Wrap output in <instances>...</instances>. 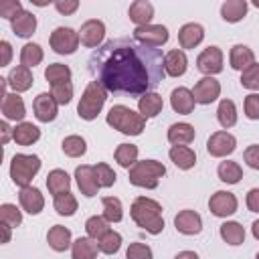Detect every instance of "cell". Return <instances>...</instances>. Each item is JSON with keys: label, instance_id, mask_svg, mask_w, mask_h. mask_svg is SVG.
Listing matches in <instances>:
<instances>
[{"label": "cell", "instance_id": "60", "mask_svg": "<svg viewBox=\"0 0 259 259\" xmlns=\"http://www.w3.org/2000/svg\"><path fill=\"white\" fill-rule=\"evenodd\" d=\"M253 4H255V6H259V0H255V2H253Z\"/></svg>", "mask_w": 259, "mask_h": 259}, {"label": "cell", "instance_id": "22", "mask_svg": "<svg viewBox=\"0 0 259 259\" xmlns=\"http://www.w3.org/2000/svg\"><path fill=\"white\" fill-rule=\"evenodd\" d=\"M204 38V30L196 22H188L178 30V42L182 49H194Z\"/></svg>", "mask_w": 259, "mask_h": 259}, {"label": "cell", "instance_id": "56", "mask_svg": "<svg viewBox=\"0 0 259 259\" xmlns=\"http://www.w3.org/2000/svg\"><path fill=\"white\" fill-rule=\"evenodd\" d=\"M0 130H2V144H8L10 136H14V130H10V125H8L6 121L0 123Z\"/></svg>", "mask_w": 259, "mask_h": 259}, {"label": "cell", "instance_id": "38", "mask_svg": "<svg viewBox=\"0 0 259 259\" xmlns=\"http://www.w3.org/2000/svg\"><path fill=\"white\" fill-rule=\"evenodd\" d=\"M115 162L123 168H132L138 162V146L134 144H119L115 150Z\"/></svg>", "mask_w": 259, "mask_h": 259}, {"label": "cell", "instance_id": "8", "mask_svg": "<svg viewBox=\"0 0 259 259\" xmlns=\"http://www.w3.org/2000/svg\"><path fill=\"white\" fill-rule=\"evenodd\" d=\"M134 38L146 47H162L168 40V28L162 24H146V26H136Z\"/></svg>", "mask_w": 259, "mask_h": 259}, {"label": "cell", "instance_id": "55", "mask_svg": "<svg viewBox=\"0 0 259 259\" xmlns=\"http://www.w3.org/2000/svg\"><path fill=\"white\" fill-rule=\"evenodd\" d=\"M0 51H2V67H6L8 63H10V57H12V47H10V42L8 40H2L0 42Z\"/></svg>", "mask_w": 259, "mask_h": 259}, {"label": "cell", "instance_id": "12", "mask_svg": "<svg viewBox=\"0 0 259 259\" xmlns=\"http://www.w3.org/2000/svg\"><path fill=\"white\" fill-rule=\"evenodd\" d=\"M75 178H77V186L81 190V194L85 196H95L97 190L101 188L99 182H97V174H95V166H89V164H83L75 170Z\"/></svg>", "mask_w": 259, "mask_h": 259}, {"label": "cell", "instance_id": "47", "mask_svg": "<svg viewBox=\"0 0 259 259\" xmlns=\"http://www.w3.org/2000/svg\"><path fill=\"white\" fill-rule=\"evenodd\" d=\"M51 95L55 97V101H57L59 105H67V103L71 101V97H73V85H71V81H65V83H57V85H53Z\"/></svg>", "mask_w": 259, "mask_h": 259}, {"label": "cell", "instance_id": "9", "mask_svg": "<svg viewBox=\"0 0 259 259\" xmlns=\"http://www.w3.org/2000/svg\"><path fill=\"white\" fill-rule=\"evenodd\" d=\"M235 148H237V140H235V136L229 134V132H214V134L208 138V142H206V150H208V154L214 156V158L229 156V154L235 152Z\"/></svg>", "mask_w": 259, "mask_h": 259}, {"label": "cell", "instance_id": "28", "mask_svg": "<svg viewBox=\"0 0 259 259\" xmlns=\"http://www.w3.org/2000/svg\"><path fill=\"white\" fill-rule=\"evenodd\" d=\"M47 241L55 251H65L71 245V231L63 225H55L47 233Z\"/></svg>", "mask_w": 259, "mask_h": 259}, {"label": "cell", "instance_id": "57", "mask_svg": "<svg viewBox=\"0 0 259 259\" xmlns=\"http://www.w3.org/2000/svg\"><path fill=\"white\" fill-rule=\"evenodd\" d=\"M174 259H198V255L194 251H180Z\"/></svg>", "mask_w": 259, "mask_h": 259}, {"label": "cell", "instance_id": "3", "mask_svg": "<svg viewBox=\"0 0 259 259\" xmlns=\"http://www.w3.org/2000/svg\"><path fill=\"white\" fill-rule=\"evenodd\" d=\"M107 123L127 136H140L146 127V117L142 113H136L134 109L125 105H113L107 113Z\"/></svg>", "mask_w": 259, "mask_h": 259}, {"label": "cell", "instance_id": "44", "mask_svg": "<svg viewBox=\"0 0 259 259\" xmlns=\"http://www.w3.org/2000/svg\"><path fill=\"white\" fill-rule=\"evenodd\" d=\"M85 150H87V146H85V140H83L81 136H67V138L63 140V152H65L67 156H71V158L83 156Z\"/></svg>", "mask_w": 259, "mask_h": 259}, {"label": "cell", "instance_id": "4", "mask_svg": "<svg viewBox=\"0 0 259 259\" xmlns=\"http://www.w3.org/2000/svg\"><path fill=\"white\" fill-rule=\"evenodd\" d=\"M166 174V166L156 160H142L130 168V182L140 188H156L158 180Z\"/></svg>", "mask_w": 259, "mask_h": 259}, {"label": "cell", "instance_id": "31", "mask_svg": "<svg viewBox=\"0 0 259 259\" xmlns=\"http://www.w3.org/2000/svg\"><path fill=\"white\" fill-rule=\"evenodd\" d=\"M168 154H170V160L182 170H188L196 164V154L188 146H172Z\"/></svg>", "mask_w": 259, "mask_h": 259}, {"label": "cell", "instance_id": "51", "mask_svg": "<svg viewBox=\"0 0 259 259\" xmlns=\"http://www.w3.org/2000/svg\"><path fill=\"white\" fill-rule=\"evenodd\" d=\"M245 115L249 119H259V93H251L245 97Z\"/></svg>", "mask_w": 259, "mask_h": 259}, {"label": "cell", "instance_id": "49", "mask_svg": "<svg viewBox=\"0 0 259 259\" xmlns=\"http://www.w3.org/2000/svg\"><path fill=\"white\" fill-rule=\"evenodd\" d=\"M125 259H152V249L144 243H132L125 251Z\"/></svg>", "mask_w": 259, "mask_h": 259}, {"label": "cell", "instance_id": "26", "mask_svg": "<svg viewBox=\"0 0 259 259\" xmlns=\"http://www.w3.org/2000/svg\"><path fill=\"white\" fill-rule=\"evenodd\" d=\"M10 22H12V30H14L18 36H22V38L30 36V34L36 30V18H34V14H30V12H26V10H20Z\"/></svg>", "mask_w": 259, "mask_h": 259}, {"label": "cell", "instance_id": "37", "mask_svg": "<svg viewBox=\"0 0 259 259\" xmlns=\"http://www.w3.org/2000/svg\"><path fill=\"white\" fill-rule=\"evenodd\" d=\"M103 219L107 223H119L123 219V210H121V200L115 196H103Z\"/></svg>", "mask_w": 259, "mask_h": 259}, {"label": "cell", "instance_id": "5", "mask_svg": "<svg viewBox=\"0 0 259 259\" xmlns=\"http://www.w3.org/2000/svg\"><path fill=\"white\" fill-rule=\"evenodd\" d=\"M105 99H107L105 87L99 85L97 81H91V83L85 87V91H83V95H81V101H79V105H77L79 117H81V119H87V121H89V119H95L97 113L101 111Z\"/></svg>", "mask_w": 259, "mask_h": 259}, {"label": "cell", "instance_id": "46", "mask_svg": "<svg viewBox=\"0 0 259 259\" xmlns=\"http://www.w3.org/2000/svg\"><path fill=\"white\" fill-rule=\"evenodd\" d=\"M241 85L245 89L251 91H259V63H253L251 67H247L241 75Z\"/></svg>", "mask_w": 259, "mask_h": 259}, {"label": "cell", "instance_id": "18", "mask_svg": "<svg viewBox=\"0 0 259 259\" xmlns=\"http://www.w3.org/2000/svg\"><path fill=\"white\" fill-rule=\"evenodd\" d=\"M194 103H196V101H194V95H192V91L186 89V87H178V89H174L172 95H170V105H172V109H174L176 113H182V115L192 113Z\"/></svg>", "mask_w": 259, "mask_h": 259}, {"label": "cell", "instance_id": "48", "mask_svg": "<svg viewBox=\"0 0 259 259\" xmlns=\"http://www.w3.org/2000/svg\"><path fill=\"white\" fill-rule=\"evenodd\" d=\"M95 174H97V182H99V186H103V188H107V186H113L115 184V172L105 164V162H99L97 166H95Z\"/></svg>", "mask_w": 259, "mask_h": 259}, {"label": "cell", "instance_id": "40", "mask_svg": "<svg viewBox=\"0 0 259 259\" xmlns=\"http://www.w3.org/2000/svg\"><path fill=\"white\" fill-rule=\"evenodd\" d=\"M40 61H42V49L34 42H26L20 51V63L30 69V67H36Z\"/></svg>", "mask_w": 259, "mask_h": 259}, {"label": "cell", "instance_id": "43", "mask_svg": "<svg viewBox=\"0 0 259 259\" xmlns=\"http://www.w3.org/2000/svg\"><path fill=\"white\" fill-rule=\"evenodd\" d=\"M97 243H99V251H101V253L113 255V253H117L119 247H121V235L115 233V231H107Z\"/></svg>", "mask_w": 259, "mask_h": 259}, {"label": "cell", "instance_id": "24", "mask_svg": "<svg viewBox=\"0 0 259 259\" xmlns=\"http://www.w3.org/2000/svg\"><path fill=\"white\" fill-rule=\"evenodd\" d=\"M127 14H130L132 22H136L138 26H146V24H150V20L154 16V6L148 0H136V2H132Z\"/></svg>", "mask_w": 259, "mask_h": 259}, {"label": "cell", "instance_id": "33", "mask_svg": "<svg viewBox=\"0 0 259 259\" xmlns=\"http://www.w3.org/2000/svg\"><path fill=\"white\" fill-rule=\"evenodd\" d=\"M138 107H140V113L144 117H156L162 111L164 101H162V97L158 93H146L144 97H140Z\"/></svg>", "mask_w": 259, "mask_h": 259}, {"label": "cell", "instance_id": "21", "mask_svg": "<svg viewBox=\"0 0 259 259\" xmlns=\"http://www.w3.org/2000/svg\"><path fill=\"white\" fill-rule=\"evenodd\" d=\"M97 253H99V243L91 237H79L71 245L73 259H95Z\"/></svg>", "mask_w": 259, "mask_h": 259}, {"label": "cell", "instance_id": "45", "mask_svg": "<svg viewBox=\"0 0 259 259\" xmlns=\"http://www.w3.org/2000/svg\"><path fill=\"white\" fill-rule=\"evenodd\" d=\"M0 221H2V225H8L12 229V227H18L22 223V214L16 208V204L6 202V204L0 206Z\"/></svg>", "mask_w": 259, "mask_h": 259}, {"label": "cell", "instance_id": "20", "mask_svg": "<svg viewBox=\"0 0 259 259\" xmlns=\"http://www.w3.org/2000/svg\"><path fill=\"white\" fill-rule=\"evenodd\" d=\"M2 113L6 119H24L26 109H24V101L18 93H6L2 97Z\"/></svg>", "mask_w": 259, "mask_h": 259}, {"label": "cell", "instance_id": "15", "mask_svg": "<svg viewBox=\"0 0 259 259\" xmlns=\"http://www.w3.org/2000/svg\"><path fill=\"white\" fill-rule=\"evenodd\" d=\"M103 36H105V24L97 18H91V20L83 22V26L79 30V38L85 47H99Z\"/></svg>", "mask_w": 259, "mask_h": 259}, {"label": "cell", "instance_id": "17", "mask_svg": "<svg viewBox=\"0 0 259 259\" xmlns=\"http://www.w3.org/2000/svg\"><path fill=\"white\" fill-rule=\"evenodd\" d=\"M18 200H20V206H22L26 212H30V214H38V212L42 210V206H45V198H42L40 190L34 188V186H24V188H20Z\"/></svg>", "mask_w": 259, "mask_h": 259}, {"label": "cell", "instance_id": "10", "mask_svg": "<svg viewBox=\"0 0 259 259\" xmlns=\"http://www.w3.org/2000/svg\"><path fill=\"white\" fill-rule=\"evenodd\" d=\"M196 69H198L200 73H204L206 77L221 73V71H223V53H221V49H219V47H208V49H204V51L198 55V59H196Z\"/></svg>", "mask_w": 259, "mask_h": 259}, {"label": "cell", "instance_id": "39", "mask_svg": "<svg viewBox=\"0 0 259 259\" xmlns=\"http://www.w3.org/2000/svg\"><path fill=\"white\" fill-rule=\"evenodd\" d=\"M45 79L51 83V85H57V83H65L71 79V69L63 63H53L45 69Z\"/></svg>", "mask_w": 259, "mask_h": 259}, {"label": "cell", "instance_id": "42", "mask_svg": "<svg viewBox=\"0 0 259 259\" xmlns=\"http://www.w3.org/2000/svg\"><path fill=\"white\" fill-rule=\"evenodd\" d=\"M55 210L59 214H63V217L75 214V210H77V198L71 192H65V194L55 196Z\"/></svg>", "mask_w": 259, "mask_h": 259}, {"label": "cell", "instance_id": "30", "mask_svg": "<svg viewBox=\"0 0 259 259\" xmlns=\"http://www.w3.org/2000/svg\"><path fill=\"white\" fill-rule=\"evenodd\" d=\"M12 138L20 146H30V144H34L40 138V130L34 123H30V121H22V123H18L14 127V136Z\"/></svg>", "mask_w": 259, "mask_h": 259}, {"label": "cell", "instance_id": "16", "mask_svg": "<svg viewBox=\"0 0 259 259\" xmlns=\"http://www.w3.org/2000/svg\"><path fill=\"white\" fill-rule=\"evenodd\" d=\"M57 101H55V97L51 95V93H40V95H36L34 97V103H32V109H34V115H36V119L38 121H45V123H49V121H53L55 117H57Z\"/></svg>", "mask_w": 259, "mask_h": 259}, {"label": "cell", "instance_id": "32", "mask_svg": "<svg viewBox=\"0 0 259 259\" xmlns=\"http://www.w3.org/2000/svg\"><path fill=\"white\" fill-rule=\"evenodd\" d=\"M247 14V2L245 0H227L221 6V16L227 22H239Z\"/></svg>", "mask_w": 259, "mask_h": 259}, {"label": "cell", "instance_id": "1", "mask_svg": "<svg viewBox=\"0 0 259 259\" xmlns=\"http://www.w3.org/2000/svg\"><path fill=\"white\" fill-rule=\"evenodd\" d=\"M89 73L105 91L138 97L164 81V55L130 36L111 38L91 53Z\"/></svg>", "mask_w": 259, "mask_h": 259}, {"label": "cell", "instance_id": "19", "mask_svg": "<svg viewBox=\"0 0 259 259\" xmlns=\"http://www.w3.org/2000/svg\"><path fill=\"white\" fill-rule=\"evenodd\" d=\"M186 67H188V61H186L184 51L174 49V51H170V53L164 55V71H166V75L180 77V75L186 73Z\"/></svg>", "mask_w": 259, "mask_h": 259}, {"label": "cell", "instance_id": "58", "mask_svg": "<svg viewBox=\"0 0 259 259\" xmlns=\"http://www.w3.org/2000/svg\"><path fill=\"white\" fill-rule=\"evenodd\" d=\"M2 243H8L10 241V227L8 225H2Z\"/></svg>", "mask_w": 259, "mask_h": 259}, {"label": "cell", "instance_id": "25", "mask_svg": "<svg viewBox=\"0 0 259 259\" xmlns=\"http://www.w3.org/2000/svg\"><path fill=\"white\" fill-rule=\"evenodd\" d=\"M229 61H231V67L237 69V71H245L247 67H251L255 63V55L249 47L245 45H235L231 49V55H229Z\"/></svg>", "mask_w": 259, "mask_h": 259}, {"label": "cell", "instance_id": "36", "mask_svg": "<svg viewBox=\"0 0 259 259\" xmlns=\"http://www.w3.org/2000/svg\"><path fill=\"white\" fill-rule=\"evenodd\" d=\"M217 117H219V123L223 127H233L237 123V107H235V103L231 99H223L219 103Z\"/></svg>", "mask_w": 259, "mask_h": 259}, {"label": "cell", "instance_id": "52", "mask_svg": "<svg viewBox=\"0 0 259 259\" xmlns=\"http://www.w3.org/2000/svg\"><path fill=\"white\" fill-rule=\"evenodd\" d=\"M243 158H245V162H247V166H251L253 170H259V146H257V144H253V146H249V148L245 150V154H243Z\"/></svg>", "mask_w": 259, "mask_h": 259}, {"label": "cell", "instance_id": "34", "mask_svg": "<svg viewBox=\"0 0 259 259\" xmlns=\"http://www.w3.org/2000/svg\"><path fill=\"white\" fill-rule=\"evenodd\" d=\"M221 237L229 245H241L245 241V229L239 223L229 221V223H223L221 225Z\"/></svg>", "mask_w": 259, "mask_h": 259}, {"label": "cell", "instance_id": "6", "mask_svg": "<svg viewBox=\"0 0 259 259\" xmlns=\"http://www.w3.org/2000/svg\"><path fill=\"white\" fill-rule=\"evenodd\" d=\"M38 170H40V158L34 154H16L10 162V178L20 188L28 186Z\"/></svg>", "mask_w": 259, "mask_h": 259}, {"label": "cell", "instance_id": "2", "mask_svg": "<svg viewBox=\"0 0 259 259\" xmlns=\"http://www.w3.org/2000/svg\"><path fill=\"white\" fill-rule=\"evenodd\" d=\"M132 219L134 223L152 233V235H158L164 231V219H162V206L160 202L152 200V198H146V196H138L134 202H132Z\"/></svg>", "mask_w": 259, "mask_h": 259}, {"label": "cell", "instance_id": "13", "mask_svg": "<svg viewBox=\"0 0 259 259\" xmlns=\"http://www.w3.org/2000/svg\"><path fill=\"white\" fill-rule=\"evenodd\" d=\"M221 93V83L212 77H202L194 89H192V95H194V101L196 103H202V105H208L212 103Z\"/></svg>", "mask_w": 259, "mask_h": 259}, {"label": "cell", "instance_id": "59", "mask_svg": "<svg viewBox=\"0 0 259 259\" xmlns=\"http://www.w3.org/2000/svg\"><path fill=\"white\" fill-rule=\"evenodd\" d=\"M251 231H253V237H255V239H259V221H255V223H253Z\"/></svg>", "mask_w": 259, "mask_h": 259}, {"label": "cell", "instance_id": "61", "mask_svg": "<svg viewBox=\"0 0 259 259\" xmlns=\"http://www.w3.org/2000/svg\"><path fill=\"white\" fill-rule=\"evenodd\" d=\"M255 259H259V253H257V257H255Z\"/></svg>", "mask_w": 259, "mask_h": 259}, {"label": "cell", "instance_id": "54", "mask_svg": "<svg viewBox=\"0 0 259 259\" xmlns=\"http://www.w3.org/2000/svg\"><path fill=\"white\" fill-rule=\"evenodd\" d=\"M247 206L253 212H259V188H251L247 192Z\"/></svg>", "mask_w": 259, "mask_h": 259}, {"label": "cell", "instance_id": "53", "mask_svg": "<svg viewBox=\"0 0 259 259\" xmlns=\"http://www.w3.org/2000/svg\"><path fill=\"white\" fill-rule=\"evenodd\" d=\"M55 8L61 12V14H73L77 8H79V2L77 0H57L55 2Z\"/></svg>", "mask_w": 259, "mask_h": 259}, {"label": "cell", "instance_id": "14", "mask_svg": "<svg viewBox=\"0 0 259 259\" xmlns=\"http://www.w3.org/2000/svg\"><path fill=\"white\" fill-rule=\"evenodd\" d=\"M174 225H176V231L182 233V235H198L202 231V219L198 212L186 208V210H180L174 219Z\"/></svg>", "mask_w": 259, "mask_h": 259}, {"label": "cell", "instance_id": "41", "mask_svg": "<svg viewBox=\"0 0 259 259\" xmlns=\"http://www.w3.org/2000/svg\"><path fill=\"white\" fill-rule=\"evenodd\" d=\"M85 231H87V237L99 241V239H101L107 231H111V229H109V223H107L103 217H91V219H87V223H85Z\"/></svg>", "mask_w": 259, "mask_h": 259}, {"label": "cell", "instance_id": "7", "mask_svg": "<svg viewBox=\"0 0 259 259\" xmlns=\"http://www.w3.org/2000/svg\"><path fill=\"white\" fill-rule=\"evenodd\" d=\"M79 32L69 26H59L51 32V49L59 55H71L79 47Z\"/></svg>", "mask_w": 259, "mask_h": 259}, {"label": "cell", "instance_id": "23", "mask_svg": "<svg viewBox=\"0 0 259 259\" xmlns=\"http://www.w3.org/2000/svg\"><path fill=\"white\" fill-rule=\"evenodd\" d=\"M6 79H8V85L14 89V93L28 91V89L32 87V73H30V69L24 67V65L14 67Z\"/></svg>", "mask_w": 259, "mask_h": 259}, {"label": "cell", "instance_id": "50", "mask_svg": "<svg viewBox=\"0 0 259 259\" xmlns=\"http://www.w3.org/2000/svg\"><path fill=\"white\" fill-rule=\"evenodd\" d=\"M22 10V4L18 0H2L0 2V16L2 18H14L18 12Z\"/></svg>", "mask_w": 259, "mask_h": 259}, {"label": "cell", "instance_id": "29", "mask_svg": "<svg viewBox=\"0 0 259 259\" xmlns=\"http://www.w3.org/2000/svg\"><path fill=\"white\" fill-rule=\"evenodd\" d=\"M194 140V127L190 123H174L168 130V142L174 146H186Z\"/></svg>", "mask_w": 259, "mask_h": 259}, {"label": "cell", "instance_id": "27", "mask_svg": "<svg viewBox=\"0 0 259 259\" xmlns=\"http://www.w3.org/2000/svg\"><path fill=\"white\" fill-rule=\"evenodd\" d=\"M47 186H49V192L59 196V194H65L69 192V186H71V178L65 170H51L49 176H47Z\"/></svg>", "mask_w": 259, "mask_h": 259}, {"label": "cell", "instance_id": "11", "mask_svg": "<svg viewBox=\"0 0 259 259\" xmlns=\"http://www.w3.org/2000/svg\"><path fill=\"white\" fill-rule=\"evenodd\" d=\"M208 208L214 217H229L237 210V198L233 192L217 190L208 200Z\"/></svg>", "mask_w": 259, "mask_h": 259}, {"label": "cell", "instance_id": "35", "mask_svg": "<svg viewBox=\"0 0 259 259\" xmlns=\"http://www.w3.org/2000/svg\"><path fill=\"white\" fill-rule=\"evenodd\" d=\"M219 178L227 184H237L241 178H243V170L237 162H231V160H225L219 164Z\"/></svg>", "mask_w": 259, "mask_h": 259}]
</instances>
